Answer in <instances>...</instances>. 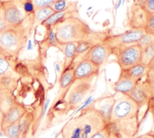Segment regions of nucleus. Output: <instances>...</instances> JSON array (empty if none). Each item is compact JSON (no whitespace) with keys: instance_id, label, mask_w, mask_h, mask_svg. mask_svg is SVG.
I'll list each match as a JSON object with an SVG mask.
<instances>
[{"instance_id":"28","label":"nucleus","mask_w":154,"mask_h":138,"mask_svg":"<svg viewBox=\"0 0 154 138\" xmlns=\"http://www.w3.org/2000/svg\"><path fill=\"white\" fill-rule=\"evenodd\" d=\"M143 29L146 33L154 34V13L147 16Z\"/></svg>"},{"instance_id":"14","label":"nucleus","mask_w":154,"mask_h":138,"mask_svg":"<svg viewBox=\"0 0 154 138\" xmlns=\"http://www.w3.org/2000/svg\"><path fill=\"white\" fill-rule=\"evenodd\" d=\"M78 2L72 1L71 4L67 8L63 11L55 12L46 20L42 22L40 25L43 26L46 29L53 28L55 25L66 17L73 14H78Z\"/></svg>"},{"instance_id":"41","label":"nucleus","mask_w":154,"mask_h":138,"mask_svg":"<svg viewBox=\"0 0 154 138\" xmlns=\"http://www.w3.org/2000/svg\"><path fill=\"white\" fill-rule=\"evenodd\" d=\"M34 48L31 39H28L26 43V49L28 51H32Z\"/></svg>"},{"instance_id":"16","label":"nucleus","mask_w":154,"mask_h":138,"mask_svg":"<svg viewBox=\"0 0 154 138\" xmlns=\"http://www.w3.org/2000/svg\"><path fill=\"white\" fill-rule=\"evenodd\" d=\"M137 81L132 79L124 70H120L117 80L113 85L115 93L129 95Z\"/></svg>"},{"instance_id":"3","label":"nucleus","mask_w":154,"mask_h":138,"mask_svg":"<svg viewBox=\"0 0 154 138\" xmlns=\"http://www.w3.org/2000/svg\"><path fill=\"white\" fill-rule=\"evenodd\" d=\"M106 125L100 113L90 105L80 110L62 128L61 138H91Z\"/></svg>"},{"instance_id":"8","label":"nucleus","mask_w":154,"mask_h":138,"mask_svg":"<svg viewBox=\"0 0 154 138\" xmlns=\"http://www.w3.org/2000/svg\"><path fill=\"white\" fill-rule=\"evenodd\" d=\"M146 33L143 29H130L123 33L109 35L103 42L108 44L113 50H115L123 46L137 43Z\"/></svg>"},{"instance_id":"29","label":"nucleus","mask_w":154,"mask_h":138,"mask_svg":"<svg viewBox=\"0 0 154 138\" xmlns=\"http://www.w3.org/2000/svg\"><path fill=\"white\" fill-rule=\"evenodd\" d=\"M71 2L72 1L69 0H57L51 6V7L55 12L60 11L67 8Z\"/></svg>"},{"instance_id":"17","label":"nucleus","mask_w":154,"mask_h":138,"mask_svg":"<svg viewBox=\"0 0 154 138\" xmlns=\"http://www.w3.org/2000/svg\"><path fill=\"white\" fill-rule=\"evenodd\" d=\"M78 42H69L60 43L57 49L62 52L64 56L63 69L75 63L76 51Z\"/></svg>"},{"instance_id":"11","label":"nucleus","mask_w":154,"mask_h":138,"mask_svg":"<svg viewBox=\"0 0 154 138\" xmlns=\"http://www.w3.org/2000/svg\"><path fill=\"white\" fill-rule=\"evenodd\" d=\"M144 77L137 81L134 89L128 95L140 108L147 105L152 98L150 87Z\"/></svg>"},{"instance_id":"2","label":"nucleus","mask_w":154,"mask_h":138,"mask_svg":"<svg viewBox=\"0 0 154 138\" xmlns=\"http://www.w3.org/2000/svg\"><path fill=\"white\" fill-rule=\"evenodd\" d=\"M57 39L60 43L94 40L102 42L111 35L108 30L95 31L82 19L78 14L69 16L54 27Z\"/></svg>"},{"instance_id":"35","label":"nucleus","mask_w":154,"mask_h":138,"mask_svg":"<svg viewBox=\"0 0 154 138\" xmlns=\"http://www.w3.org/2000/svg\"><path fill=\"white\" fill-rule=\"evenodd\" d=\"M6 27V22L4 19L3 10L1 3L0 2V32Z\"/></svg>"},{"instance_id":"1","label":"nucleus","mask_w":154,"mask_h":138,"mask_svg":"<svg viewBox=\"0 0 154 138\" xmlns=\"http://www.w3.org/2000/svg\"><path fill=\"white\" fill-rule=\"evenodd\" d=\"M114 97L115 102L108 124L122 137L132 138L140 127L141 108L128 95L115 93Z\"/></svg>"},{"instance_id":"27","label":"nucleus","mask_w":154,"mask_h":138,"mask_svg":"<svg viewBox=\"0 0 154 138\" xmlns=\"http://www.w3.org/2000/svg\"><path fill=\"white\" fill-rule=\"evenodd\" d=\"M154 43V34L146 33L138 41L137 44L143 49L144 48Z\"/></svg>"},{"instance_id":"21","label":"nucleus","mask_w":154,"mask_h":138,"mask_svg":"<svg viewBox=\"0 0 154 138\" xmlns=\"http://www.w3.org/2000/svg\"><path fill=\"white\" fill-rule=\"evenodd\" d=\"M126 71L127 74L135 81H137L140 79L144 78L149 71L147 66L146 64L139 63L136 65L132 66L130 69Z\"/></svg>"},{"instance_id":"6","label":"nucleus","mask_w":154,"mask_h":138,"mask_svg":"<svg viewBox=\"0 0 154 138\" xmlns=\"http://www.w3.org/2000/svg\"><path fill=\"white\" fill-rule=\"evenodd\" d=\"M152 13L154 0H132L128 11V25L131 29H143L147 16Z\"/></svg>"},{"instance_id":"42","label":"nucleus","mask_w":154,"mask_h":138,"mask_svg":"<svg viewBox=\"0 0 154 138\" xmlns=\"http://www.w3.org/2000/svg\"><path fill=\"white\" fill-rule=\"evenodd\" d=\"M3 136H4V134H3L1 129L0 128V137H3Z\"/></svg>"},{"instance_id":"22","label":"nucleus","mask_w":154,"mask_h":138,"mask_svg":"<svg viewBox=\"0 0 154 138\" xmlns=\"http://www.w3.org/2000/svg\"><path fill=\"white\" fill-rule=\"evenodd\" d=\"M43 41V43L47 46L48 48L51 47L57 48L60 44L57 39L56 34L53 28L46 29V33Z\"/></svg>"},{"instance_id":"23","label":"nucleus","mask_w":154,"mask_h":138,"mask_svg":"<svg viewBox=\"0 0 154 138\" xmlns=\"http://www.w3.org/2000/svg\"><path fill=\"white\" fill-rule=\"evenodd\" d=\"M97 43H99L94 40H85L78 42L76 51L75 60L79 57H82L92 46Z\"/></svg>"},{"instance_id":"13","label":"nucleus","mask_w":154,"mask_h":138,"mask_svg":"<svg viewBox=\"0 0 154 138\" xmlns=\"http://www.w3.org/2000/svg\"><path fill=\"white\" fill-rule=\"evenodd\" d=\"M114 102V94L109 95L93 100L90 105L100 113L106 124H108Z\"/></svg>"},{"instance_id":"24","label":"nucleus","mask_w":154,"mask_h":138,"mask_svg":"<svg viewBox=\"0 0 154 138\" xmlns=\"http://www.w3.org/2000/svg\"><path fill=\"white\" fill-rule=\"evenodd\" d=\"M2 131L4 136L7 138H20L21 134L19 127V121L10 125Z\"/></svg>"},{"instance_id":"9","label":"nucleus","mask_w":154,"mask_h":138,"mask_svg":"<svg viewBox=\"0 0 154 138\" xmlns=\"http://www.w3.org/2000/svg\"><path fill=\"white\" fill-rule=\"evenodd\" d=\"M6 25H17L28 16L22 8V0L0 1Z\"/></svg>"},{"instance_id":"18","label":"nucleus","mask_w":154,"mask_h":138,"mask_svg":"<svg viewBox=\"0 0 154 138\" xmlns=\"http://www.w3.org/2000/svg\"><path fill=\"white\" fill-rule=\"evenodd\" d=\"M34 121L32 111H26L19 121V127L21 134L20 138H28Z\"/></svg>"},{"instance_id":"25","label":"nucleus","mask_w":154,"mask_h":138,"mask_svg":"<svg viewBox=\"0 0 154 138\" xmlns=\"http://www.w3.org/2000/svg\"><path fill=\"white\" fill-rule=\"evenodd\" d=\"M154 57V43H152L142 49L140 63L147 64Z\"/></svg>"},{"instance_id":"7","label":"nucleus","mask_w":154,"mask_h":138,"mask_svg":"<svg viewBox=\"0 0 154 138\" xmlns=\"http://www.w3.org/2000/svg\"><path fill=\"white\" fill-rule=\"evenodd\" d=\"M141 51V48L135 43L113 50V54L120 70H128L140 63Z\"/></svg>"},{"instance_id":"15","label":"nucleus","mask_w":154,"mask_h":138,"mask_svg":"<svg viewBox=\"0 0 154 138\" xmlns=\"http://www.w3.org/2000/svg\"><path fill=\"white\" fill-rule=\"evenodd\" d=\"M27 110L25 107L16 103L2 113L0 120V128L4 130L10 125L17 122Z\"/></svg>"},{"instance_id":"40","label":"nucleus","mask_w":154,"mask_h":138,"mask_svg":"<svg viewBox=\"0 0 154 138\" xmlns=\"http://www.w3.org/2000/svg\"><path fill=\"white\" fill-rule=\"evenodd\" d=\"M55 69L57 72L61 74V72L63 70V65L61 66V64L58 62H55Z\"/></svg>"},{"instance_id":"33","label":"nucleus","mask_w":154,"mask_h":138,"mask_svg":"<svg viewBox=\"0 0 154 138\" xmlns=\"http://www.w3.org/2000/svg\"><path fill=\"white\" fill-rule=\"evenodd\" d=\"M144 78L150 87L152 97L154 95V71H148Z\"/></svg>"},{"instance_id":"12","label":"nucleus","mask_w":154,"mask_h":138,"mask_svg":"<svg viewBox=\"0 0 154 138\" xmlns=\"http://www.w3.org/2000/svg\"><path fill=\"white\" fill-rule=\"evenodd\" d=\"M100 67L87 59H81L75 67V80L94 78L97 76Z\"/></svg>"},{"instance_id":"4","label":"nucleus","mask_w":154,"mask_h":138,"mask_svg":"<svg viewBox=\"0 0 154 138\" xmlns=\"http://www.w3.org/2000/svg\"><path fill=\"white\" fill-rule=\"evenodd\" d=\"M32 16H28L17 25H6L0 32V52L6 57H17L25 48L32 28Z\"/></svg>"},{"instance_id":"37","label":"nucleus","mask_w":154,"mask_h":138,"mask_svg":"<svg viewBox=\"0 0 154 138\" xmlns=\"http://www.w3.org/2000/svg\"><path fill=\"white\" fill-rule=\"evenodd\" d=\"M109 138H123V137L119 133L111 128V133Z\"/></svg>"},{"instance_id":"36","label":"nucleus","mask_w":154,"mask_h":138,"mask_svg":"<svg viewBox=\"0 0 154 138\" xmlns=\"http://www.w3.org/2000/svg\"><path fill=\"white\" fill-rule=\"evenodd\" d=\"M50 101H51L50 98H48L45 101V103L43 104V108H42V114H41V118H43L45 116V114L46 113V111H47V110L48 108L49 105L50 104Z\"/></svg>"},{"instance_id":"30","label":"nucleus","mask_w":154,"mask_h":138,"mask_svg":"<svg viewBox=\"0 0 154 138\" xmlns=\"http://www.w3.org/2000/svg\"><path fill=\"white\" fill-rule=\"evenodd\" d=\"M22 8L27 16L33 15L35 7L31 0H22Z\"/></svg>"},{"instance_id":"34","label":"nucleus","mask_w":154,"mask_h":138,"mask_svg":"<svg viewBox=\"0 0 154 138\" xmlns=\"http://www.w3.org/2000/svg\"><path fill=\"white\" fill-rule=\"evenodd\" d=\"M147 108L150 112L152 118V125H153V130L151 131L154 134V101L151 99H149L148 103L147 104Z\"/></svg>"},{"instance_id":"39","label":"nucleus","mask_w":154,"mask_h":138,"mask_svg":"<svg viewBox=\"0 0 154 138\" xmlns=\"http://www.w3.org/2000/svg\"><path fill=\"white\" fill-rule=\"evenodd\" d=\"M149 71H154V57L149 61V63L147 64Z\"/></svg>"},{"instance_id":"43","label":"nucleus","mask_w":154,"mask_h":138,"mask_svg":"<svg viewBox=\"0 0 154 138\" xmlns=\"http://www.w3.org/2000/svg\"><path fill=\"white\" fill-rule=\"evenodd\" d=\"M15 1V0H0V1Z\"/></svg>"},{"instance_id":"38","label":"nucleus","mask_w":154,"mask_h":138,"mask_svg":"<svg viewBox=\"0 0 154 138\" xmlns=\"http://www.w3.org/2000/svg\"><path fill=\"white\" fill-rule=\"evenodd\" d=\"M135 138H154V134L150 131L149 133L140 135Z\"/></svg>"},{"instance_id":"31","label":"nucleus","mask_w":154,"mask_h":138,"mask_svg":"<svg viewBox=\"0 0 154 138\" xmlns=\"http://www.w3.org/2000/svg\"><path fill=\"white\" fill-rule=\"evenodd\" d=\"M111 133V127L107 124L100 130L94 133L91 138H109Z\"/></svg>"},{"instance_id":"20","label":"nucleus","mask_w":154,"mask_h":138,"mask_svg":"<svg viewBox=\"0 0 154 138\" xmlns=\"http://www.w3.org/2000/svg\"><path fill=\"white\" fill-rule=\"evenodd\" d=\"M54 13L55 11L50 7L35 8L32 16V28L40 25Z\"/></svg>"},{"instance_id":"5","label":"nucleus","mask_w":154,"mask_h":138,"mask_svg":"<svg viewBox=\"0 0 154 138\" xmlns=\"http://www.w3.org/2000/svg\"><path fill=\"white\" fill-rule=\"evenodd\" d=\"M94 78L75 80L70 86L66 90L64 99L67 111L75 110L85 99L92 88Z\"/></svg>"},{"instance_id":"19","label":"nucleus","mask_w":154,"mask_h":138,"mask_svg":"<svg viewBox=\"0 0 154 138\" xmlns=\"http://www.w3.org/2000/svg\"><path fill=\"white\" fill-rule=\"evenodd\" d=\"M75 65L76 63H74L62 70L59 78V86L61 89L67 90L75 81Z\"/></svg>"},{"instance_id":"32","label":"nucleus","mask_w":154,"mask_h":138,"mask_svg":"<svg viewBox=\"0 0 154 138\" xmlns=\"http://www.w3.org/2000/svg\"><path fill=\"white\" fill-rule=\"evenodd\" d=\"M35 8L50 7L57 0H31Z\"/></svg>"},{"instance_id":"10","label":"nucleus","mask_w":154,"mask_h":138,"mask_svg":"<svg viewBox=\"0 0 154 138\" xmlns=\"http://www.w3.org/2000/svg\"><path fill=\"white\" fill-rule=\"evenodd\" d=\"M111 54H113L112 48L108 44L102 42L92 46L81 57V59L88 60L100 67L108 60Z\"/></svg>"},{"instance_id":"26","label":"nucleus","mask_w":154,"mask_h":138,"mask_svg":"<svg viewBox=\"0 0 154 138\" xmlns=\"http://www.w3.org/2000/svg\"><path fill=\"white\" fill-rule=\"evenodd\" d=\"M7 57L4 55L0 56V78L3 79L4 82L7 79L5 75L10 69V64Z\"/></svg>"}]
</instances>
